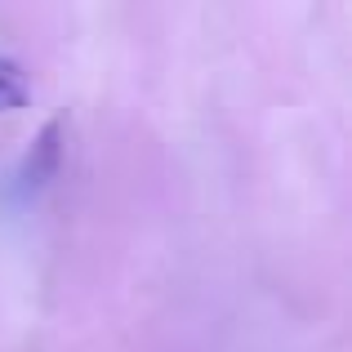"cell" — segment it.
Instances as JSON below:
<instances>
[{
    "label": "cell",
    "instance_id": "2",
    "mask_svg": "<svg viewBox=\"0 0 352 352\" xmlns=\"http://www.w3.org/2000/svg\"><path fill=\"white\" fill-rule=\"evenodd\" d=\"M27 103V76L14 58L0 54V112H14V107Z\"/></svg>",
    "mask_w": 352,
    "mask_h": 352
},
{
    "label": "cell",
    "instance_id": "1",
    "mask_svg": "<svg viewBox=\"0 0 352 352\" xmlns=\"http://www.w3.org/2000/svg\"><path fill=\"white\" fill-rule=\"evenodd\" d=\"M58 156H63V120H50V125L36 134V143H32V152L23 156V165H18V197L41 192L45 183L58 174Z\"/></svg>",
    "mask_w": 352,
    "mask_h": 352
}]
</instances>
